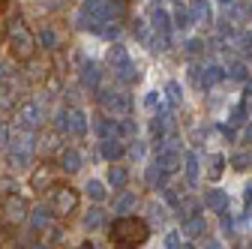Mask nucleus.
Segmentation results:
<instances>
[{
  "label": "nucleus",
  "mask_w": 252,
  "mask_h": 249,
  "mask_svg": "<svg viewBox=\"0 0 252 249\" xmlns=\"http://www.w3.org/2000/svg\"><path fill=\"white\" fill-rule=\"evenodd\" d=\"M144 105H147L150 111H156V108H159V93H156V90H153V93H147V102H144Z\"/></svg>",
  "instance_id": "c03bdc74"
},
{
  "label": "nucleus",
  "mask_w": 252,
  "mask_h": 249,
  "mask_svg": "<svg viewBox=\"0 0 252 249\" xmlns=\"http://www.w3.org/2000/svg\"><path fill=\"white\" fill-rule=\"evenodd\" d=\"M180 249H192V246H189V243H183V246H180Z\"/></svg>",
  "instance_id": "864d4df0"
},
{
  "label": "nucleus",
  "mask_w": 252,
  "mask_h": 249,
  "mask_svg": "<svg viewBox=\"0 0 252 249\" xmlns=\"http://www.w3.org/2000/svg\"><path fill=\"white\" fill-rule=\"evenodd\" d=\"M228 75L237 78V81H243V78H246V63H243V60H234V63L228 66Z\"/></svg>",
  "instance_id": "7c9ffc66"
},
{
  "label": "nucleus",
  "mask_w": 252,
  "mask_h": 249,
  "mask_svg": "<svg viewBox=\"0 0 252 249\" xmlns=\"http://www.w3.org/2000/svg\"><path fill=\"white\" fill-rule=\"evenodd\" d=\"M249 141H252V129H249Z\"/></svg>",
  "instance_id": "6e6d98bb"
},
{
  "label": "nucleus",
  "mask_w": 252,
  "mask_h": 249,
  "mask_svg": "<svg viewBox=\"0 0 252 249\" xmlns=\"http://www.w3.org/2000/svg\"><path fill=\"white\" fill-rule=\"evenodd\" d=\"M189 15L195 18V24H210V18H213L207 0H192V12H189Z\"/></svg>",
  "instance_id": "ddd939ff"
},
{
  "label": "nucleus",
  "mask_w": 252,
  "mask_h": 249,
  "mask_svg": "<svg viewBox=\"0 0 252 249\" xmlns=\"http://www.w3.org/2000/svg\"><path fill=\"white\" fill-rule=\"evenodd\" d=\"M126 180H129V174H126V168H108V183L111 186H126Z\"/></svg>",
  "instance_id": "bb28decb"
},
{
  "label": "nucleus",
  "mask_w": 252,
  "mask_h": 249,
  "mask_svg": "<svg viewBox=\"0 0 252 249\" xmlns=\"http://www.w3.org/2000/svg\"><path fill=\"white\" fill-rule=\"evenodd\" d=\"M249 93H252V84H249Z\"/></svg>",
  "instance_id": "4d7b16f0"
},
{
  "label": "nucleus",
  "mask_w": 252,
  "mask_h": 249,
  "mask_svg": "<svg viewBox=\"0 0 252 249\" xmlns=\"http://www.w3.org/2000/svg\"><path fill=\"white\" fill-rule=\"evenodd\" d=\"M174 21H177V27H189V21H192V15H189V12H186V9L180 6V9L174 12Z\"/></svg>",
  "instance_id": "c9c22d12"
},
{
  "label": "nucleus",
  "mask_w": 252,
  "mask_h": 249,
  "mask_svg": "<svg viewBox=\"0 0 252 249\" xmlns=\"http://www.w3.org/2000/svg\"><path fill=\"white\" fill-rule=\"evenodd\" d=\"M60 165H63V171L75 174L81 168V153L78 150H60Z\"/></svg>",
  "instance_id": "9d476101"
},
{
  "label": "nucleus",
  "mask_w": 252,
  "mask_h": 249,
  "mask_svg": "<svg viewBox=\"0 0 252 249\" xmlns=\"http://www.w3.org/2000/svg\"><path fill=\"white\" fill-rule=\"evenodd\" d=\"M0 144H6V129L0 126Z\"/></svg>",
  "instance_id": "603ef678"
},
{
  "label": "nucleus",
  "mask_w": 252,
  "mask_h": 249,
  "mask_svg": "<svg viewBox=\"0 0 252 249\" xmlns=\"http://www.w3.org/2000/svg\"><path fill=\"white\" fill-rule=\"evenodd\" d=\"M132 207H135V195H120L117 204H114V213H117V216H126Z\"/></svg>",
  "instance_id": "393cba45"
},
{
  "label": "nucleus",
  "mask_w": 252,
  "mask_h": 249,
  "mask_svg": "<svg viewBox=\"0 0 252 249\" xmlns=\"http://www.w3.org/2000/svg\"><path fill=\"white\" fill-rule=\"evenodd\" d=\"M243 117H246V105H234L231 108V123H243Z\"/></svg>",
  "instance_id": "a19ab883"
},
{
  "label": "nucleus",
  "mask_w": 252,
  "mask_h": 249,
  "mask_svg": "<svg viewBox=\"0 0 252 249\" xmlns=\"http://www.w3.org/2000/svg\"><path fill=\"white\" fill-rule=\"evenodd\" d=\"M6 192L9 195L15 192V180L12 177H0V195H6Z\"/></svg>",
  "instance_id": "4c0bfd02"
},
{
  "label": "nucleus",
  "mask_w": 252,
  "mask_h": 249,
  "mask_svg": "<svg viewBox=\"0 0 252 249\" xmlns=\"http://www.w3.org/2000/svg\"><path fill=\"white\" fill-rule=\"evenodd\" d=\"M204 204H207L210 210H216V213H222V210L228 207V195H225V192H219V189H213V192H207Z\"/></svg>",
  "instance_id": "2eb2a0df"
},
{
  "label": "nucleus",
  "mask_w": 252,
  "mask_h": 249,
  "mask_svg": "<svg viewBox=\"0 0 252 249\" xmlns=\"http://www.w3.org/2000/svg\"><path fill=\"white\" fill-rule=\"evenodd\" d=\"M180 213H186V216H195L198 213V204L192 201V198H186V201H180ZM183 216V219H186Z\"/></svg>",
  "instance_id": "72a5a7b5"
},
{
  "label": "nucleus",
  "mask_w": 252,
  "mask_h": 249,
  "mask_svg": "<svg viewBox=\"0 0 252 249\" xmlns=\"http://www.w3.org/2000/svg\"><path fill=\"white\" fill-rule=\"evenodd\" d=\"M105 18H111V21H117L123 12H126V3H123V0H111V3H105Z\"/></svg>",
  "instance_id": "5701e85b"
},
{
  "label": "nucleus",
  "mask_w": 252,
  "mask_h": 249,
  "mask_svg": "<svg viewBox=\"0 0 252 249\" xmlns=\"http://www.w3.org/2000/svg\"><path fill=\"white\" fill-rule=\"evenodd\" d=\"M33 147H36V135H33V129L12 126V150H15V153H33Z\"/></svg>",
  "instance_id": "0eeeda50"
},
{
  "label": "nucleus",
  "mask_w": 252,
  "mask_h": 249,
  "mask_svg": "<svg viewBox=\"0 0 252 249\" xmlns=\"http://www.w3.org/2000/svg\"><path fill=\"white\" fill-rule=\"evenodd\" d=\"M99 102H102L111 114H120V117H126V114H129V108H132L129 96H126V93H117V90H102V93H99Z\"/></svg>",
  "instance_id": "423d86ee"
},
{
  "label": "nucleus",
  "mask_w": 252,
  "mask_h": 249,
  "mask_svg": "<svg viewBox=\"0 0 252 249\" xmlns=\"http://www.w3.org/2000/svg\"><path fill=\"white\" fill-rule=\"evenodd\" d=\"M222 171H225V156H219V153H216V156H210V180H219V177H222Z\"/></svg>",
  "instance_id": "b1692460"
},
{
  "label": "nucleus",
  "mask_w": 252,
  "mask_h": 249,
  "mask_svg": "<svg viewBox=\"0 0 252 249\" xmlns=\"http://www.w3.org/2000/svg\"><path fill=\"white\" fill-rule=\"evenodd\" d=\"M183 165H186L189 183H195V180H198V159H195V153H186V156H183Z\"/></svg>",
  "instance_id": "412c9836"
},
{
  "label": "nucleus",
  "mask_w": 252,
  "mask_h": 249,
  "mask_svg": "<svg viewBox=\"0 0 252 249\" xmlns=\"http://www.w3.org/2000/svg\"><path fill=\"white\" fill-rule=\"evenodd\" d=\"M66 123H69V111H57V117H54V129H57V132H66Z\"/></svg>",
  "instance_id": "2f4dec72"
},
{
  "label": "nucleus",
  "mask_w": 252,
  "mask_h": 249,
  "mask_svg": "<svg viewBox=\"0 0 252 249\" xmlns=\"http://www.w3.org/2000/svg\"><path fill=\"white\" fill-rule=\"evenodd\" d=\"M165 246H168V249H180V234H177V231L165 234Z\"/></svg>",
  "instance_id": "79ce46f5"
},
{
  "label": "nucleus",
  "mask_w": 252,
  "mask_h": 249,
  "mask_svg": "<svg viewBox=\"0 0 252 249\" xmlns=\"http://www.w3.org/2000/svg\"><path fill=\"white\" fill-rule=\"evenodd\" d=\"M78 207V192L72 186H54L51 189V210L54 216H69Z\"/></svg>",
  "instance_id": "7ed1b4c3"
},
{
  "label": "nucleus",
  "mask_w": 252,
  "mask_h": 249,
  "mask_svg": "<svg viewBox=\"0 0 252 249\" xmlns=\"http://www.w3.org/2000/svg\"><path fill=\"white\" fill-rule=\"evenodd\" d=\"M75 249H96V246H93V243H78Z\"/></svg>",
  "instance_id": "3c124183"
},
{
  "label": "nucleus",
  "mask_w": 252,
  "mask_h": 249,
  "mask_svg": "<svg viewBox=\"0 0 252 249\" xmlns=\"http://www.w3.org/2000/svg\"><path fill=\"white\" fill-rule=\"evenodd\" d=\"M201 72H204V75H201V81H204L207 87H210V84H219V81H222V75H225L219 66H207V69H201Z\"/></svg>",
  "instance_id": "a878e982"
},
{
  "label": "nucleus",
  "mask_w": 252,
  "mask_h": 249,
  "mask_svg": "<svg viewBox=\"0 0 252 249\" xmlns=\"http://www.w3.org/2000/svg\"><path fill=\"white\" fill-rule=\"evenodd\" d=\"M162 129H165V120H162V117H153L150 132H153V135H162Z\"/></svg>",
  "instance_id": "37998d69"
},
{
  "label": "nucleus",
  "mask_w": 252,
  "mask_h": 249,
  "mask_svg": "<svg viewBox=\"0 0 252 249\" xmlns=\"http://www.w3.org/2000/svg\"><path fill=\"white\" fill-rule=\"evenodd\" d=\"M243 204L249 210V204H252V183H246V189H243Z\"/></svg>",
  "instance_id": "49530a36"
},
{
  "label": "nucleus",
  "mask_w": 252,
  "mask_h": 249,
  "mask_svg": "<svg viewBox=\"0 0 252 249\" xmlns=\"http://www.w3.org/2000/svg\"><path fill=\"white\" fill-rule=\"evenodd\" d=\"M39 123H42V105L39 102H24L21 108H18V114H15V126H21V129H39Z\"/></svg>",
  "instance_id": "20e7f679"
},
{
  "label": "nucleus",
  "mask_w": 252,
  "mask_h": 249,
  "mask_svg": "<svg viewBox=\"0 0 252 249\" xmlns=\"http://www.w3.org/2000/svg\"><path fill=\"white\" fill-rule=\"evenodd\" d=\"M108 63H111V69L129 63V51H126L123 45H111V48H108Z\"/></svg>",
  "instance_id": "dca6fc26"
},
{
  "label": "nucleus",
  "mask_w": 252,
  "mask_h": 249,
  "mask_svg": "<svg viewBox=\"0 0 252 249\" xmlns=\"http://www.w3.org/2000/svg\"><path fill=\"white\" fill-rule=\"evenodd\" d=\"M66 132H72V135H84L87 132V117L81 114V111H69V123H66Z\"/></svg>",
  "instance_id": "f8f14e48"
},
{
  "label": "nucleus",
  "mask_w": 252,
  "mask_h": 249,
  "mask_svg": "<svg viewBox=\"0 0 252 249\" xmlns=\"http://www.w3.org/2000/svg\"><path fill=\"white\" fill-rule=\"evenodd\" d=\"M249 15H252V6H249Z\"/></svg>",
  "instance_id": "13d9d810"
},
{
  "label": "nucleus",
  "mask_w": 252,
  "mask_h": 249,
  "mask_svg": "<svg viewBox=\"0 0 252 249\" xmlns=\"http://www.w3.org/2000/svg\"><path fill=\"white\" fill-rule=\"evenodd\" d=\"M51 183H54V168L51 165H42L39 171H33V177H30V186H33L36 192L51 189Z\"/></svg>",
  "instance_id": "1a4fd4ad"
},
{
  "label": "nucleus",
  "mask_w": 252,
  "mask_h": 249,
  "mask_svg": "<svg viewBox=\"0 0 252 249\" xmlns=\"http://www.w3.org/2000/svg\"><path fill=\"white\" fill-rule=\"evenodd\" d=\"M165 93H168V99H171V102H174V105H177V102H180V84H174V81H171V84H168V87H165Z\"/></svg>",
  "instance_id": "ea45409f"
},
{
  "label": "nucleus",
  "mask_w": 252,
  "mask_h": 249,
  "mask_svg": "<svg viewBox=\"0 0 252 249\" xmlns=\"http://www.w3.org/2000/svg\"><path fill=\"white\" fill-rule=\"evenodd\" d=\"M204 231V216H186V222H183V234H189V237H195V234H201Z\"/></svg>",
  "instance_id": "a211bd4d"
},
{
  "label": "nucleus",
  "mask_w": 252,
  "mask_h": 249,
  "mask_svg": "<svg viewBox=\"0 0 252 249\" xmlns=\"http://www.w3.org/2000/svg\"><path fill=\"white\" fill-rule=\"evenodd\" d=\"M27 213H30V204L21 198V195H6V201H3V216H6V222H12V225H18V222H24L27 219Z\"/></svg>",
  "instance_id": "39448f33"
},
{
  "label": "nucleus",
  "mask_w": 252,
  "mask_h": 249,
  "mask_svg": "<svg viewBox=\"0 0 252 249\" xmlns=\"http://www.w3.org/2000/svg\"><path fill=\"white\" fill-rule=\"evenodd\" d=\"M87 195H90L93 201H102V198H105V186H102L99 180H90V183H87Z\"/></svg>",
  "instance_id": "c85d7f7f"
},
{
  "label": "nucleus",
  "mask_w": 252,
  "mask_h": 249,
  "mask_svg": "<svg viewBox=\"0 0 252 249\" xmlns=\"http://www.w3.org/2000/svg\"><path fill=\"white\" fill-rule=\"evenodd\" d=\"M36 45H42V48H54V45H57L54 30H42V33H39V39H36Z\"/></svg>",
  "instance_id": "c756f323"
},
{
  "label": "nucleus",
  "mask_w": 252,
  "mask_h": 249,
  "mask_svg": "<svg viewBox=\"0 0 252 249\" xmlns=\"http://www.w3.org/2000/svg\"><path fill=\"white\" fill-rule=\"evenodd\" d=\"M153 30H156V33H168V30H171L165 9H153Z\"/></svg>",
  "instance_id": "aec40b11"
},
{
  "label": "nucleus",
  "mask_w": 252,
  "mask_h": 249,
  "mask_svg": "<svg viewBox=\"0 0 252 249\" xmlns=\"http://www.w3.org/2000/svg\"><path fill=\"white\" fill-rule=\"evenodd\" d=\"M201 48H204V42H201V39H189V42H186V54H189V57L201 54Z\"/></svg>",
  "instance_id": "e433bc0d"
},
{
  "label": "nucleus",
  "mask_w": 252,
  "mask_h": 249,
  "mask_svg": "<svg viewBox=\"0 0 252 249\" xmlns=\"http://www.w3.org/2000/svg\"><path fill=\"white\" fill-rule=\"evenodd\" d=\"M27 216H30V222H33L36 231H48V228H51V216H48L45 207H36L33 213H27Z\"/></svg>",
  "instance_id": "4468645a"
},
{
  "label": "nucleus",
  "mask_w": 252,
  "mask_h": 249,
  "mask_svg": "<svg viewBox=\"0 0 252 249\" xmlns=\"http://www.w3.org/2000/svg\"><path fill=\"white\" fill-rule=\"evenodd\" d=\"M156 165H159L165 174H174V171L183 165V156H180L174 147H162L159 153H156Z\"/></svg>",
  "instance_id": "6e6552de"
},
{
  "label": "nucleus",
  "mask_w": 252,
  "mask_h": 249,
  "mask_svg": "<svg viewBox=\"0 0 252 249\" xmlns=\"http://www.w3.org/2000/svg\"><path fill=\"white\" fill-rule=\"evenodd\" d=\"M9 162H12V168H24V165L30 162V153H15V150H12V159H9Z\"/></svg>",
  "instance_id": "f704fd0d"
},
{
  "label": "nucleus",
  "mask_w": 252,
  "mask_h": 249,
  "mask_svg": "<svg viewBox=\"0 0 252 249\" xmlns=\"http://www.w3.org/2000/svg\"><path fill=\"white\" fill-rule=\"evenodd\" d=\"M102 156H105L108 162H114V159L123 156V144H120L117 135H114V138H102Z\"/></svg>",
  "instance_id": "9b49d317"
},
{
  "label": "nucleus",
  "mask_w": 252,
  "mask_h": 249,
  "mask_svg": "<svg viewBox=\"0 0 252 249\" xmlns=\"http://www.w3.org/2000/svg\"><path fill=\"white\" fill-rule=\"evenodd\" d=\"M117 135H135V123L132 120H117Z\"/></svg>",
  "instance_id": "473e14b6"
},
{
  "label": "nucleus",
  "mask_w": 252,
  "mask_h": 249,
  "mask_svg": "<svg viewBox=\"0 0 252 249\" xmlns=\"http://www.w3.org/2000/svg\"><path fill=\"white\" fill-rule=\"evenodd\" d=\"M117 78L123 81V84H132V81H138V69H135V63L129 60V63H123V66H117Z\"/></svg>",
  "instance_id": "6ab92c4d"
},
{
  "label": "nucleus",
  "mask_w": 252,
  "mask_h": 249,
  "mask_svg": "<svg viewBox=\"0 0 252 249\" xmlns=\"http://www.w3.org/2000/svg\"><path fill=\"white\" fill-rule=\"evenodd\" d=\"M132 156H135V159H141V156H144V144H138V141H135V147H132Z\"/></svg>",
  "instance_id": "09e8293b"
},
{
  "label": "nucleus",
  "mask_w": 252,
  "mask_h": 249,
  "mask_svg": "<svg viewBox=\"0 0 252 249\" xmlns=\"http://www.w3.org/2000/svg\"><path fill=\"white\" fill-rule=\"evenodd\" d=\"M150 237V228L144 219H138V216H120V219L111 222V243H117L120 249H135L141 246L144 240Z\"/></svg>",
  "instance_id": "f257e3e1"
},
{
  "label": "nucleus",
  "mask_w": 252,
  "mask_h": 249,
  "mask_svg": "<svg viewBox=\"0 0 252 249\" xmlns=\"http://www.w3.org/2000/svg\"><path fill=\"white\" fill-rule=\"evenodd\" d=\"M54 144H57V138H54V135H48V138H45V144H42V150H54Z\"/></svg>",
  "instance_id": "8fccbe9b"
},
{
  "label": "nucleus",
  "mask_w": 252,
  "mask_h": 249,
  "mask_svg": "<svg viewBox=\"0 0 252 249\" xmlns=\"http://www.w3.org/2000/svg\"><path fill=\"white\" fill-rule=\"evenodd\" d=\"M231 165H234V168H240V171H243V168H246V165H249V156H246V153H237V156H234V159H231Z\"/></svg>",
  "instance_id": "a18cd8bd"
},
{
  "label": "nucleus",
  "mask_w": 252,
  "mask_h": 249,
  "mask_svg": "<svg viewBox=\"0 0 252 249\" xmlns=\"http://www.w3.org/2000/svg\"><path fill=\"white\" fill-rule=\"evenodd\" d=\"M9 54L15 60H30L36 54V36L27 30V24L21 18H15L9 24Z\"/></svg>",
  "instance_id": "f03ea898"
},
{
  "label": "nucleus",
  "mask_w": 252,
  "mask_h": 249,
  "mask_svg": "<svg viewBox=\"0 0 252 249\" xmlns=\"http://www.w3.org/2000/svg\"><path fill=\"white\" fill-rule=\"evenodd\" d=\"M222 3H234V0H222Z\"/></svg>",
  "instance_id": "5fc2aeb1"
},
{
  "label": "nucleus",
  "mask_w": 252,
  "mask_h": 249,
  "mask_svg": "<svg viewBox=\"0 0 252 249\" xmlns=\"http://www.w3.org/2000/svg\"><path fill=\"white\" fill-rule=\"evenodd\" d=\"M3 81H9V66L0 63V84H3Z\"/></svg>",
  "instance_id": "de8ad7c7"
},
{
  "label": "nucleus",
  "mask_w": 252,
  "mask_h": 249,
  "mask_svg": "<svg viewBox=\"0 0 252 249\" xmlns=\"http://www.w3.org/2000/svg\"><path fill=\"white\" fill-rule=\"evenodd\" d=\"M147 213L153 216L156 222H162V219H165V207H159V204H150V207H147Z\"/></svg>",
  "instance_id": "58836bf2"
},
{
  "label": "nucleus",
  "mask_w": 252,
  "mask_h": 249,
  "mask_svg": "<svg viewBox=\"0 0 252 249\" xmlns=\"http://www.w3.org/2000/svg\"><path fill=\"white\" fill-rule=\"evenodd\" d=\"M102 225H105V213H102L99 207L87 210V216H84V228H87V231H93V228H102Z\"/></svg>",
  "instance_id": "f3484780"
},
{
  "label": "nucleus",
  "mask_w": 252,
  "mask_h": 249,
  "mask_svg": "<svg viewBox=\"0 0 252 249\" xmlns=\"http://www.w3.org/2000/svg\"><path fill=\"white\" fill-rule=\"evenodd\" d=\"M162 180H165V171L159 168V165H153V168H147V186H162Z\"/></svg>",
  "instance_id": "cd10ccee"
},
{
  "label": "nucleus",
  "mask_w": 252,
  "mask_h": 249,
  "mask_svg": "<svg viewBox=\"0 0 252 249\" xmlns=\"http://www.w3.org/2000/svg\"><path fill=\"white\" fill-rule=\"evenodd\" d=\"M81 81L90 84V87H96V84H99V69L93 66V63H84V66H81Z\"/></svg>",
  "instance_id": "4be33fe9"
}]
</instances>
